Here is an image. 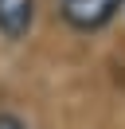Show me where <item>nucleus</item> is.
<instances>
[{
  "mask_svg": "<svg viewBox=\"0 0 125 129\" xmlns=\"http://www.w3.org/2000/svg\"><path fill=\"white\" fill-rule=\"evenodd\" d=\"M35 27V0H0V35L12 43L27 39Z\"/></svg>",
  "mask_w": 125,
  "mask_h": 129,
  "instance_id": "2",
  "label": "nucleus"
},
{
  "mask_svg": "<svg viewBox=\"0 0 125 129\" xmlns=\"http://www.w3.org/2000/svg\"><path fill=\"white\" fill-rule=\"evenodd\" d=\"M0 129H27V125H23V117H16V113H0Z\"/></svg>",
  "mask_w": 125,
  "mask_h": 129,
  "instance_id": "3",
  "label": "nucleus"
},
{
  "mask_svg": "<svg viewBox=\"0 0 125 129\" xmlns=\"http://www.w3.org/2000/svg\"><path fill=\"white\" fill-rule=\"evenodd\" d=\"M121 8H125V0H59V16L67 20V27H74L82 35L109 27Z\"/></svg>",
  "mask_w": 125,
  "mask_h": 129,
  "instance_id": "1",
  "label": "nucleus"
}]
</instances>
